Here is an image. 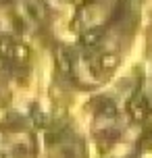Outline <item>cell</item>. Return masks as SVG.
I'll return each instance as SVG.
<instances>
[{
    "label": "cell",
    "mask_w": 152,
    "mask_h": 158,
    "mask_svg": "<svg viewBox=\"0 0 152 158\" xmlns=\"http://www.w3.org/2000/svg\"><path fill=\"white\" fill-rule=\"evenodd\" d=\"M0 158H2V156H0Z\"/></svg>",
    "instance_id": "4"
},
{
    "label": "cell",
    "mask_w": 152,
    "mask_h": 158,
    "mask_svg": "<svg viewBox=\"0 0 152 158\" xmlns=\"http://www.w3.org/2000/svg\"><path fill=\"white\" fill-rule=\"evenodd\" d=\"M131 112H133V117H136L137 121L146 118L148 117V104H146V100H142V98L133 100V102H131Z\"/></svg>",
    "instance_id": "1"
},
{
    "label": "cell",
    "mask_w": 152,
    "mask_h": 158,
    "mask_svg": "<svg viewBox=\"0 0 152 158\" xmlns=\"http://www.w3.org/2000/svg\"><path fill=\"white\" fill-rule=\"evenodd\" d=\"M98 38H100V31H94V33H86V38H83V42L92 46V44H96V42H98Z\"/></svg>",
    "instance_id": "3"
},
{
    "label": "cell",
    "mask_w": 152,
    "mask_h": 158,
    "mask_svg": "<svg viewBox=\"0 0 152 158\" xmlns=\"http://www.w3.org/2000/svg\"><path fill=\"white\" fill-rule=\"evenodd\" d=\"M102 67H104V69H112V67H117V56H115V54L102 56Z\"/></svg>",
    "instance_id": "2"
}]
</instances>
